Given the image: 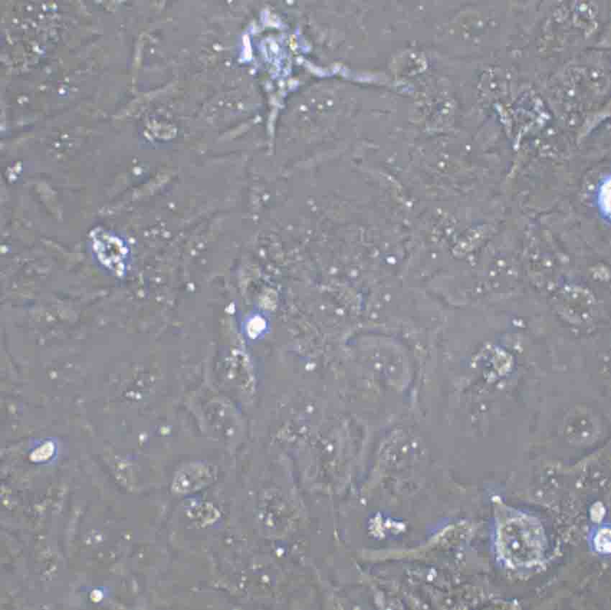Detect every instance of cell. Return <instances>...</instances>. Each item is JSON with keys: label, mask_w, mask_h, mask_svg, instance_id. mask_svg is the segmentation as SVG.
<instances>
[{"label": "cell", "mask_w": 611, "mask_h": 610, "mask_svg": "<svg viewBox=\"0 0 611 610\" xmlns=\"http://www.w3.org/2000/svg\"><path fill=\"white\" fill-rule=\"evenodd\" d=\"M510 535H506L507 556L512 563H530L536 559L540 549L538 529L526 520H513L510 522Z\"/></svg>", "instance_id": "cell-1"}, {"label": "cell", "mask_w": 611, "mask_h": 610, "mask_svg": "<svg viewBox=\"0 0 611 610\" xmlns=\"http://www.w3.org/2000/svg\"><path fill=\"white\" fill-rule=\"evenodd\" d=\"M596 549L600 553H610V531L609 528L601 529L595 539Z\"/></svg>", "instance_id": "cell-2"}, {"label": "cell", "mask_w": 611, "mask_h": 610, "mask_svg": "<svg viewBox=\"0 0 611 610\" xmlns=\"http://www.w3.org/2000/svg\"><path fill=\"white\" fill-rule=\"evenodd\" d=\"M596 509L597 510H593V512H592L593 519L595 521H600L603 516L604 510L603 508H602V510H599V507H596Z\"/></svg>", "instance_id": "cell-3"}]
</instances>
